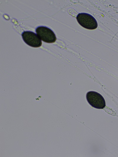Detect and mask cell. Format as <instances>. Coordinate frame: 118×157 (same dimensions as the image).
I'll return each instance as SVG.
<instances>
[{
  "label": "cell",
  "instance_id": "obj_1",
  "mask_svg": "<svg viewBox=\"0 0 118 157\" xmlns=\"http://www.w3.org/2000/svg\"><path fill=\"white\" fill-rule=\"evenodd\" d=\"M78 23L82 27L88 29H94L98 27V23L95 18L89 14L80 13L76 16Z\"/></svg>",
  "mask_w": 118,
  "mask_h": 157
},
{
  "label": "cell",
  "instance_id": "obj_2",
  "mask_svg": "<svg viewBox=\"0 0 118 157\" xmlns=\"http://www.w3.org/2000/svg\"><path fill=\"white\" fill-rule=\"evenodd\" d=\"M87 100L93 107L98 109H102L106 106L105 100L103 97L97 92L90 91L86 94Z\"/></svg>",
  "mask_w": 118,
  "mask_h": 157
},
{
  "label": "cell",
  "instance_id": "obj_3",
  "mask_svg": "<svg viewBox=\"0 0 118 157\" xmlns=\"http://www.w3.org/2000/svg\"><path fill=\"white\" fill-rule=\"evenodd\" d=\"M37 36L43 42L47 43H53L56 40L55 34L49 28L46 27L40 26L36 29Z\"/></svg>",
  "mask_w": 118,
  "mask_h": 157
},
{
  "label": "cell",
  "instance_id": "obj_4",
  "mask_svg": "<svg viewBox=\"0 0 118 157\" xmlns=\"http://www.w3.org/2000/svg\"><path fill=\"white\" fill-rule=\"evenodd\" d=\"M23 40L28 45L34 47H38L42 44V42L40 37L34 32L26 31L22 34Z\"/></svg>",
  "mask_w": 118,
  "mask_h": 157
}]
</instances>
